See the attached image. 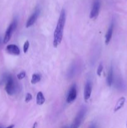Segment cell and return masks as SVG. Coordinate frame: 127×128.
<instances>
[{
  "instance_id": "8fae6325",
  "label": "cell",
  "mask_w": 127,
  "mask_h": 128,
  "mask_svg": "<svg viewBox=\"0 0 127 128\" xmlns=\"http://www.w3.org/2000/svg\"><path fill=\"white\" fill-rule=\"evenodd\" d=\"M113 81H114V72H113V66H111L110 68L109 71H108V75H107V83L108 86H112L113 84Z\"/></svg>"
},
{
  "instance_id": "ac0fdd59",
  "label": "cell",
  "mask_w": 127,
  "mask_h": 128,
  "mask_svg": "<svg viewBox=\"0 0 127 128\" xmlns=\"http://www.w3.org/2000/svg\"><path fill=\"white\" fill-rule=\"evenodd\" d=\"M32 95H31L30 93H27V94H26V98H25V101H26V102H29L30 101L32 100Z\"/></svg>"
},
{
  "instance_id": "7402d4cb",
  "label": "cell",
  "mask_w": 127,
  "mask_h": 128,
  "mask_svg": "<svg viewBox=\"0 0 127 128\" xmlns=\"http://www.w3.org/2000/svg\"><path fill=\"white\" fill-rule=\"evenodd\" d=\"M63 128H70V127H68V126H64Z\"/></svg>"
},
{
  "instance_id": "2e32d148",
  "label": "cell",
  "mask_w": 127,
  "mask_h": 128,
  "mask_svg": "<svg viewBox=\"0 0 127 128\" xmlns=\"http://www.w3.org/2000/svg\"><path fill=\"white\" fill-rule=\"evenodd\" d=\"M103 65H102V64H100V65L98 66V68H97V75H98V76H101V74H102V71H103Z\"/></svg>"
},
{
  "instance_id": "603a6c76",
  "label": "cell",
  "mask_w": 127,
  "mask_h": 128,
  "mask_svg": "<svg viewBox=\"0 0 127 128\" xmlns=\"http://www.w3.org/2000/svg\"></svg>"
},
{
  "instance_id": "7c38bea8",
  "label": "cell",
  "mask_w": 127,
  "mask_h": 128,
  "mask_svg": "<svg viewBox=\"0 0 127 128\" xmlns=\"http://www.w3.org/2000/svg\"><path fill=\"white\" fill-rule=\"evenodd\" d=\"M125 97H122L118 100V101H117V104H116L114 108V111L115 112H117V111H119L120 109H122L123 108V106H124L125 103Z\"/></svg>"
},
{
  "instance_id": "5b68a950",
  "label": "cell",
  "mask_w": 127,
  "mask_h": 128,
  "mask_svg": "<svg viewBox=\"0 0 127 128\" xmlns=\"http://www.w3.org/2000/svg\"><path fill=\"white\" fill-rule=\"evenodd\" d=\"M100 8V0H94L91 9L90 17L92 19L97 18L99 14Z\"/></svg>"
},
{
  "instance_id": "9c48e42d",
  "label": "cell",
  "mask_w": 127,
  "mask_h": 128,
  "mask_svg": "<svg viewBox=\"0 0 127 128\" xmlns=\"http://www.w3.org/2000/svg\"><path fill=\"white\" fill-rule=\"evenodd\" d=\"M6 51L10 54L18 56L20 54V50L17 46L15 44L7 45L6 47Z\"/></svg>"
},
{
  "instance_id": "9a60e30c",
  "label": "cell",
  "mask_w": 127,
  "mask_h": 128,
  "mask_svg": "<svg viewBox=\"0 0 127 128\" xmlns=\"http://www.w3.org/2000/svg\"><path fill=\"white\" fill-rule=\"evenodd\" d=\"M29 41H26L24 42L23 46V51L24 53H26L29 50Z\"/></svg>"
},
{
  "instance_id": "3957f363",
  "label": "cell",
  "mask_w": 127,
  "mask_h": 128,
  "mask_svg": "<svg viewBox=\"0 0 127 128\" xmlns=\"http://www.w3.org/2000/svg\"><path fill=\"white\" fill-rule=\"evenodd\" d=\"M87 111V108L85 107V106H82V107L80 109L79 111H78L77 116L75 118L74 120H73V122H72V124H71L70 128H79L82 121H83V118H84L85 116Z\"/></svg>"
},
{
  "instance_id": "30bf717a",
  "label": "cell",
  "mask_w": 127,
  "mask_h": 128,
  "mask_svg": "<svg viewBox=\"0 0 127 128\" xmlns=\"http://www.w3.org/2000/svg\"><path fill=\"white\" fill-rule=\"evenodd\" d=\"M113 28H114V22L113 21H112L110 24L109 28H108L107 32L105 34V44H108L109 42H110L111 39L112 38V35H113Z\"/></svg>"
},
{
  "instance_id": "ffe728a7",
  "label": "cell",
  "mask_w": 127,
  "mask_h": 128,
  "mask_svg": "<svg viewBox=\"0 0 127 128\" xmlns=\"http://www.w3.org/2000/svg\"><path fill=\"white\" fill-rule=\"evenodd\" d=\"M89 128H96L95 125V124H92V126H90V127Z\"/></svg>"
},
{
  "instance_id": "44dd1931",
  "label": "cell",
  "mask_w": 127,
  "mask_h": 128,
  "mask_svg": "<svg viewBox=\"0 0 127 128\" xmlns=\"http://www.w3.org/2000/svg\"><path fill=\"white\" fill-rule=\"evenodd\" d=\"M14 128V125H11V126H8V127L6 128Z\"/></svg>"
},
{
  "instance_id": "8992f818",
  "label": "cell",
  "mask_w": 127,
  "mask_h": 128,
  "mask_svg": "<svg viewBox=\"0 0 127 128\" xmlns=\"http://www.w3.org/2000/svg\"><path fill=\"white\" fill-rule=\"evenodd\" d=\"M40 12H41V9L39 7L36 8L34 12L32 14V15H31V16L29 18L28 20H27V22H26V28L31 27V26H32V25L36 22V20H37V18L39 16Z\"/></svg>"
},
{
  "instance_id": "6da1fadb",
  "label": "cell",
  "mask_w": 127,
  "mask_h": 128,
  "mask_svg": "<svg viewBox=\"0 0 127 128\" xmlns=\"http://www.w3.org/2000/svg\"><path fill=\"white\" fill-rule=\"evenodd\" d=\"M65 11L64 9H62L61 14H60L58 21H57V26L55 29L54 33L53 44L55 48H57L62 42V38H63L64 30L65 24Z\"/></svg>"
},
{
  "instance_id": "4fadbf2b",
  "label": "cell",
  "mask_w": 127,
  "mask_h": 128,
  "mask_svg": "<svg viewBox=\"0 0 127 128\" xmlns=\"http://www.w3.org/2000/svg\"><path fill=\"white\" fill-rule=\"evenodd\" d=\"M36 102L38 105H42L45 102V98L42 92H39L36 96Z\"/></svg>"
},
{
  "instance_id": "ba28073f",
  "label": "cell",
  "mask_w": 127,
  "mask_h": 128,
  "mask_svg": "<svg viewBox=\"0 0 127 128\" xmlns=\"http://www.w3.org/2000/svg\"><path fill=\"white\" fill-rule=\"evenodd\" d=\"M92 91V83L90 80L87 81L84 88V99L85 101H87L91 96Z\"/></svg>"
},
{
  "instance_id": "e0dca14e",
  "label": "cell",
  "mask_w": 127,
  "mask_h": 128,
  "mask_svg": "<svg viewBox=\"0 0 127 128\" xmlns=\"http://www.w3.org/2000/svg\"><path fill=\"white\" fill-rule=\"evenodd\" d=\"M25 76H26V72H25V71H22V72H21L20 73H19L18 74H17V78L18 80H22L24 78H25Z\"/></svg>"
},
{
  "instance_id": "277c9868",
  "label": "cell",
  "mask_w": 127,
  "mask_h": 128,
  "mask_svg": "<svg viewBox=\"0 0 127 128\" xmlns=\"http://www.w3.org/2000/svg\"><path fill=\"white\" fill-rule=\"evenodd\" d=\"M17 25V21L16 20H14V21L10 24L9 27L7 28V29L6 30V32H5L4 37V40H3L4 43L6 44L9 41L10 39H11V36H12V32H14L15 29L16 28Z\"/></svg>"
},
{
  "instance_id": "d6986e66",
  "label": "cell",
  "mask_w": 127,
  "mask_h": 128,
  "mask_svg": "<svg viewBox=\"0 0 127 128\" xmlns=\"http://www.w3.org/2000/svg\"><path fill=\"white\" fill-rule=\"evenodd\" d=\"M117 86H118V88H120V90H122L124 88V83L122 80H120L119 81H118Z\"/></svg>"
},
{
  "instance_id": "5bb4252c",
  "label": "cell",
  "mask_w": 127,
  "mask_h": 128,
  "mask_svg": "<svg viewBox=\"0 0 127 128\" xmlns=\"http://www.w3.org/2000/svg\"><path fill=\"white\" fill-rule=\"evenodd\" d=\"M41 75L37 73H34L32 76V79H31V83L34 84L37 83L38 82H39L40 80H41Z\"/></svg>"
},
{
  "instance_id": "52a82bcc",
  "label": "cell",
  "mask_w": 127,
  "mask_h": 128,
  "mask_svg": "<svg viewBox=\"0 0 127 128\" xmlns=\"http://www.w3.org/2000/svg\"><path fill=\"white\" fill-rule=\"evenodd\" d=\"M77 87L75 84L72 85L69 89V91L68 92V94L67 96V103H72L77 98Z\"/></svg>"
},
{
  "instance_id": "7a4b0ae2",
  "label": "cell",
  "mask_w": 127,
  "mask_h": 128,
  "mask_svg": "<svg viewBox=\"0 0 127 128\" xmlns=\"http://www.w3.org/2000/svg\"><path fill=\"white\" fill-rule=\"evenodd\" d=\"M5 90L9 95H13L17 91V85L16 81L11 75H7L6 77V86Z\"/></svg>"
}]
</instances>
